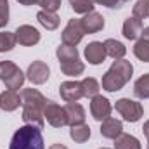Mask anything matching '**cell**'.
Segmentation results:
<instances>
[{"label": "cell", "instance_id": "obj_18", "mask_svg": "<svg viewBox=\"0 0 149 149\" xmlns=\"http://www.w3.org/2000/svg\"><path fill=\"white\" fill-rule=\"evenodd\" d=\"M23 121L26 125H31L35 128H43L45 118H43V111L38 109H31V108H23Z\"/></svg>", "mask_w": 149, "mask_h": 149}, {"label": "cell", "instance_id": "obj_7", "mask_svg": "<svg viewBox=\"0 0 149 149\" xmlns=\"http://www.w3.org/2000/svg\"><path fill=\"white\" fill-rule=\"evenodd\" d=\"M83 35H85V31H83V28L80 24V19H70V23L66 24V28L63 31V43L76 47L81 42Z\"/></svg>", "mask_w": 149, "mask_h": 149}, {"label": "cell", "instance_id": "obj_16", "mask_svg": "<svg viewBox=\"0 0 149 149\" xmlns=\"http://www.w3.org/2000/svg\"><path fill=\"white\" fill-rule=\"evenodd\" d=\"M64 111H66V118H68V125L70 127L85 123V109L78 102H68L64 106Z\"/></svg>", "mask_w": 149, "mask_h": 149}, {"label": "cell", "instance_id": "obj_33", "mask_svg": "<svg viewBox=\"0 0 149 149\" xmlns=\"http://www.w3.org/2000/svg\"><path fill=\"white\" fill-rule=\"evenodd\" d=\"M94 3L104 5V7H108V9H120L125 2H123V0H94Z\"/></svg>", "mask_w": 149, "mask_h": 149}, {"label": "cell", "instance_id": "obj_32", "mask_svg": "<svg viewBox=\"0 0 149 149\" xmlns=\"http://www.w3.org/2000/svg\"><path fill=\"white\" fill-rule=\"evenodd\" d=\"M9 23V2L0 0V28H3Z\"/></svg>", "mask_w": 149, "mask_h": 149}, {"label": "cell", "instance_id": "obj_12", "mask_svg": "<svg viewBox=\"0 0 149 149\" xmlns=\"http://www.w3.org/2000/svg\"><path fill=\"white\" fill-rule=\"evenodd\" d=\"M80 24H81L85 33H88V35L90 33H97V31H101L104 28V17L99 12L92 10V12L85 14L83 19H80Z\"/></svg>", "mask_w": 149, "mask_h": 149}, {"label": "cell", "instance_id": "obj_6", "mask_svg": "<svg viewBox=\"0 0 149 149\" xmlns=\"http://www.w3.org/2000/svg\"><path fill=\"white\" fill-rule=\"evenodd\" d=\"M19 95H21V104H23V108H31V109L43 111V108H45V104H47V99L38 92L37 88H23Z\"/></svg>", "mask_w": 149, "mask_h": 149}, {"label": "cell", "instance_id": "obj_28", "mask_svg": "<svg viewBox=\"0 0 149 149\" xmlns=\"http://www.w3.org/2000/svg\"><path fill=\"white\" fill-rule=\"evenodd\" d=\"M74 14H88L94 10V0H70Z\"/></svg>", "mask_w": 149, "mask_h": 149}, {"label": "cell", "instance_id": "obj_31", "mask_svg": "<svg viewBox=\"0 0 149 149\" xmlns=\"http://www.w3.org/2000/svg\"><path fill=\"white\" fill-rule=\"evenodd\" d=\"M37 3L42 7V10H49V12H56L61 7V0H38Z\"/></svg>", "mask_w": 149, "mask_h": 149}, {"label": "cell", "instance_id": "obj_27", "mask_svg": "<svg viewBox=\"0 0 149 149\" xmlns=\"http://www.w3.org/2000/svg\"><path fill=\"white\" fill-rule=\"evenodd\" d=\"M134 54L137 59L144 61V63H149V42L146 40H137L135 45H134Z\"/></svg>", "mask_w": 149, "mask_h": 149}, {"label": "cell", "instance_id": "obj_39", "mask_svg": "<svg viewBox=\"0 0 149 149\" xmlns=\"http://www.w3.org/2000/svg\"><path fill=\"white\" fill-rule=\"evenodd\" d=\"M148 149H149V142H148Z\"/></svg>", "mask_w": 149, "mask_h": 149}, {"label": "cell", "instance_id": "obj_37", "mask_svg": "<svg viewBox=\"0 0 149 149\" xmlns=\"http://www.w3.org/2000/svg\"><path fill=\"white\" fill-rule=\"evenodd\" d=\"M49 149H68V148H66V146H63V144H52Z\"/></svg>", "mask_w": 149, "mask_h": 149}, {"label": "cell", "instance_id": "obj_20", "mask_svg": "<svg viewBox=\"0 0 149 149\" xmlns=\"http://www.w3.org/2000/svg\"><path fill=\"white\" fill-rule=\"evenodd\" d=\"M104 49H106V56L113 57L114 61H116V59H123V56H125V52H127L125 45H123L121 42L114 40V38H108V40L104 42Z\"/></svg>", "mask_w": 149, "mask_h": 149}, {"label": "cell", "instance_id": "obj_15", "mask_svg": "<svg viewBox=\"0 0 149 149\" xmlns=\"http://www.w3.org/2000/svg\"><path fill=\"white\" fill-rule=\"evenodd\" d=\"M21 104V95L16 92V90H5L0 94V109L10 113V111H16Z\"/></svg>", "mask_w": 149, "mask_h": 149}, {"label": "cell", "instance_id": "obj_11", "mask_svg": "<svg viewBox=\"0 0 149 149\" xmlns=\"http://www.w3.org/2000/svg\"><path fill=\"white\" fill-rule=\"evenodd\" d=\"M59 94L66 102H78L83 97L81 81H64V83H61Z\"/></svg>", "mask_w": 149, "mask_h": 149}, {"label": "cell", "instance_id": "obj_21", "mask_svg": "<svg viewBox=\"0 0 149 149\" xmlns=\"http://www.w3.org/2000/svg\"><path fill=\"white\" fill-rule=\"evenodd\" d=\"M56 54H57V59H59V63H71V61H78V59H80L76 47L64 45V43L57 47Z\"/></svg>", "mask_w": 149, "mask_h": 149}, {"label": "cell", "instance_id": "obj_24", "mask_svg": "<svg viewBox=\"0 0 149 149\" xmlns=\"http://www.w3.org/2000/svg\"><path fill=\"white\" fill-rule=\"evenodd\" d=\"M81 90H83V97H90L92 99V97L99 95L101 87H99V81L95 78L88 76V78H83L81 80Z\"/></svg>", "mask_w": 149, "mask_h": 149}, {"label": "cell", "instance_id": "obj_1", "mask_svg": "<svg viewBox=\"0 0 149 149\" xmlns=\"http://www.w3.org/2000/svg\"><path fill=\"white\" fill-rule=\"evenodd\" d=\"M132 74H134V66L130 64V61L116 59L102 76V88L108 92H118L130 81Z\"/></svg>", "mask_w": 149, "mask_h": 149}, {"label": "cell", "instance_id": "obj_25", "mask_svg": "<svg viewBox=\"0 0 149 149\" xmlns=\"http://www.w3.org/2000/svg\"><path fill=\"white\" fill-rule=\"evenodd\" d=\"M134 94L139 97V99H149V73L142 74L135 85H134Z\"/></svg>", "mask_w": 149, "mask_h": 149}, {"label": "cell", "instance_id": "obj_22", "mask_svg": "<svg viewBox=\"0 0 149 149\" xmlns=\"http://www.w3.org/2000/svg\"><path fill=\"white\" fill-rule=\"evenodd\" d=\"M70 137L73 139L74 142H78V144L87 142L90 139V127L85 125V123L74 125V127H71V130H70Z\"/></svg>", "mask_w": 149, "mask_h": 149}, {"label": "cell", "instance_id": "obj_8", "mask_svg": "<svg viewBox=\"0 0 149 149\" xmlns=\"http://www.w3.org/2000/svg\"><path fill=\"white\" fill-rule=\"evenodd\" d=\"M16 42L19 45H24V47H31V45H37L40 42V31H38L35 26H30V24H23L19 26L16 31Z\"/></svg>", "mask_w": 149, "mask_h": 149}, {"label": "cell", "instance_id": "obj_2", "mask_svg": "<svg viewBox=\"0 0 149 149\" xmlns=\"http://www.w3.org/2000/svg\"><path fill=\"white\" fill-rule=\"evenodd\" d=\"M9 149H45L40 128H35L31 125L17 128L12 135Z\"/></svg>", "mask_w": 149, "mask_h": 149}, {"label": "cell", "instance_id": "obj_13", "mask_svg": "<svg viewBox=\"0 0 149 149\" xmlns=\"http://www.w3.org/2000/svg\"><path fill=\"white\" fill-rule=\"evenodd\" d=\"M85 57L90 64L97 66L101 63H104L106 59V49H104V43L102 42H90L87 47H85Z\"/></svg>", "mask_w": 149, "mask_h": 149}, {"label": "cell", "instance_id": "obj_34", "mask_svg": "<svg viewBox=\"0 0 149 149\" xmlns=\"http://www.w3.org/2000/svg\"><path fill=\"white\" fill-rule=\"evenodd\" d=\"M141 35H142V40H146V42H149V26H148V28H144V30H142V33H141Z\"/></svg>", "mask_w": 149, "mask_h": 149}, {"label": "cell", "instance_id": "obj_5", "mask_svg": "<svg viewBox=\"0 0 149 149\" xmlns=\"http://www.w3.org/2000/svg\"><path fill=\"white\" fill-rule=\"evenodd\" d=\"M43 118L54 128H61V127L68 125V118H66L64 108H61L57 102H52V101H47V104L43 108Z\"/></svg>", "mask_w": 149, "mask_h": 149}, {"label": "cell", "instance_id": "obj_4", "mask_svg": "<svg viewBox=\"0 0 149 149\" xmlns=\"http://www.w3.org/2000/svg\"><path fill=\"white\" fill-rule=\"evenodd\" d=\"M114 108H116V111L123 116L125 121H130V123L139 121V120L142 118V114H144V108H142L141 102L132 101V99H127V97L118 99Z\"/></svg>", "mask_w": 149, "mask_h": 149}, {"label": "cell", "instance_id": "obj_19", "mask_svg": "<svg viewBox=\"0 0 149 149\" xmlns=\"http://www.w3.org/2000/svg\"><path fill=\"white\" fill-rule=\"evenodd\" d=\"M37 19H38V23H40L43 28H47L49 31L57 30V28H59V23H61L59 16H57L56 12H49V10H40L37 14Z\"/></svg>", "mask_w": 149, "mask_h": 149}, {"label": "cell", "instance_id": "obj_30", "mask_svg": "<svg viewBox=\"0 0 149 149\" xmlns=\"http://www.w3.org/2000/svg\"><path fill=\"white\" fill-rule=\"evenodd\" d=\"M132 14H134V17H139V19L149 17V0H139L132 7Z\"/></svg>", "mask_w": 149, "mask_h": 149}, {"label": "cell", "instance_id": "obj_9", "mask_svg": "<svg viewBox=\"0 0 149 149\" xmlns=\"http://www.w3.org/2000/svg\"><path fill=\"white\" fill-rule=\"evenodd\" d=\"M26 76L31 83L35 85H42L49 80L50 76V70L49 66L43 63V61H33L30 66H28V71H26Z\"/></svg>", "mask_w": 149, "mask_h": 149}, {"label": "cell", "instance_id": "obj_23", "mask_svg": "<svg viewBox=\"0 0 149 149\" xmlns=\"http://www.w3.org/2000/svg\"><path fill=\"white\" fill-rule=\"evenodd\" d=\"M114 149H142L141 142L137 137L128 135V134H121L118 139H114Z\"/></svg>", "mask_w": 149, "mask_h": 149}, {"label": "cell", "instance_id": "obj_10", "mask_svg": "<svg viewBox=\"0 0 149 149\" xmlns=\"http://www.w3.org/2000/svg\"><path fill=\"white\" fill-rule=\"evenodd\" d=\"M90 113H92L94 120L104 121L111 114V102L102 95H95V97H92V102H90Z\"/></svg>", "mask_w": 149, "mask_h": 149}, {"label": "cell", "instance_id": "obj_26", "mask_svg": "<svg viewBox=\"0 0 149 149\" xmlns=\"http://www.w3.org/2000/svg\"><path fill=\"white\" fill-rule=\"evenodd\" d=\"M85 64L78 59V61H71V63H61V71L66 76H78L83 73Z\"/></svg>", "mask_w": 149, "mask_h": 149}, {"label": "cell", "instance_id": "obj_14", "mask_svg": "<svg viewBox=\"0 0 149 149\" xmlns=\"http://www.w3.org/2000/svg\"><path fill=\"white\" fill-rule=\"evenodd\" d=\"M123 134V123L120 121V120H116V118H106L104 121H102V125H101V135L102 137H106V139H118L120 135Z\"/></svg>", "mask_w": 149, "mask_h": 149}, {"label": "cell", "instance_id": "obj_35", "mask_svg": "<svg viewBox=\"0 0 149 149\" xmlns=\"http://www.w3.org/2000/svg\"><path fill=\"white\" fill-rule=\"evenodd\" d=\"M21 5H33V3H37L38 0H17Z\"/></svg>", "mask_w": 149, "mask_h": 149}, {"label": "cell", "instance_id": "obj_17", "mask_svg": "<svg viewBox=\"0 0 149 149\" xmlns=\"http://www.w3.org/2000/svg\"><path fill=\"white\" fill-rule=\"evenodd\" d=\"M142 19H139V17H128V19H125V23H123V37L127 38V40H135V38L139 37L141 33H142Z\"/></svg>", "mask_w": 149, "mask_h": 149}, {"label": "cell", "instance_id": "obj_36", "mask_svg": "<svg viewBox=\"0 0 149 149\" xmlns=\"http://www.w3.org/2000/svg\"><path fill=\"white\" fill-rule=\"evenodd\" d=\"M142 132H144V135L149 139V120L144 123V127H142Z\"/></svg>", "mask_w": 149, "mask_h": 149}, {"label": "cell", "instance_id": "obj_29", "mask_svg": "<svg viewBox=\"0 0 149 149\" xmlns=\"http://www.w3.org/2000/svg\"><path fill=\"white\" fill-rule=\"evenodd\" d=\"M16 35L9 31H0V52H9L16 45Z\"/></svg>", "mask_w": 149, "mask_h": 149}, {"label": "cell", "instance_id": "obj_3", "mask_svg": "<svg viewBox=\"0 0 149 149\" xmlns=\"http://www.w3.org/2000/svg\"><path fill=\"white\" fill-rule=\"evenodd\" d=\"M0 80L7 85V88L17 90L23 87L26 76L12 61H0Z\"/></svg>", "mask_w": 149, "mask_h": 149}, {"label": "cell", "instance_id": "obj_38", "mask_svg": "<svg viewBox=\"0 0 149 149\" xmlns=\"http://www.w3.org/2000/svg\"><path fill=\"white\" fill-rule=\"evenodd\" d=\"M101 149H108V148H101Z\"/></svg>", "mask_w": 149, "mask_h": 149}]
</instances>
